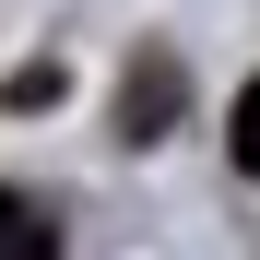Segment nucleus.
<instances>
[{
    "label": "nucleus",
    "mask_w": 260,
    "mask_h": 260,
    "mask_svg": "<svg viewBox=\"0 0 260 260\" xmlns=\"http://www.w3.org/2000/svg\"><path fill=\"white\" fill-rule=\"evenodd\" d=\"M0 260H59V225H48V201L0 189Z\"/></svg>",
    "instance_id": "f03ea898"
},
{
    "label": "nucleus",
    "mask_w": 260,
    "mask_h": 260,
    "mask_svg": "<svg viewBox=\"0 0 260 260\" xmlns=\"http://www.w3.org/2000/svg\"><path fill=\"white\" fill-rule=\"evenodd\" d=\"M225 154H237V178H260V83H248L237 118H225Z\"/></svg>",
    "instance_id": "7ed1b4c3"
},
{
    "label": "nucleus",
    "mask_w": 260,
    "mask_h": 260,
    "mask_svg": "<svg viewBox=\"0 0 260 260\" xmlns=\"http://www.w3.org/2000/svg\"><path fill=\"white\" fill-rule=\"evenodd\" d=\"M166 118H178V59L142 48L130 83H118V142H166Z\"/></svg>",
    "instance_id": "f257e3e1"
}]
</instances>
